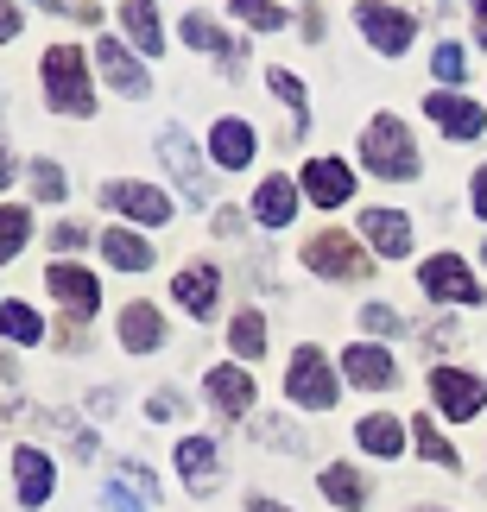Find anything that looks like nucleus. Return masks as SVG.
Returning <instances> with one entry per match:
<instances>
[{
  "mask_svg": "<svg viewBox=\"0 0 487 512\" xmlns=\"http://www.w3.org/2000/svg\"><path fill=\"white\" fill-rule=\"evenodd\" d=\"M45 102L57 108V114H95V89H89V76H83V51L76 45H57V51H45Z\"/></svg>",
  "mask_w": 487,
  "mask_h": 512,
  "instance_id": "nucleus-2",
  "label": "nucleus"
},
{
  "mask_svg": "<svg viewBox=\"0 0 487 512\" xmlns=\"http://www.w3.org/2000/svg\"><path fill=\"white\" fill-rule=\"evenodd\" d=\"M13 475H19V500H26V506H45L51 500V456L19 449V456H13Z\"/></svg>",
  "mask_w": 487,
  "mask_h": 512,
  "instance_id": "nucleus-16",
  "label": "nucleus"
},
{
  "mask_svg": "<svg viewBox=\"0 0 487 512\" xmlns=\"http://www.w3.org/2000/svg\"><path fill=\"white\" fill-rule=\"evenodd\" d=\"M45 7H57V0H45Z\"/></svg>",
  "mask_w": 487,
  "mask_h": 512,
  "instance_id": "nucleus-44",
  "label": "nucleus"
},
{
  "mask_svg": "<svg viewBox=\"0 0 487 512\" xmlns=\"http://www.w3.org/2000/svg\"><path fill=\"white\" fill-rule=\"evenodd\" d=\"M19 32V13H13V0H0V38H13Z\"/></svg>",
  "mask_w": 487,
  "mask_h": 512,
  "instance_id": "nucleus-39",
  "label": "nucleus"
},
{
  "mask_svg": "<svg viewBox=\"0 0 487 512\" xmlns=\"http://www.w3.org/2000/svg\"><path fill=\"white\" fill-rule=\"evenodd\" d=\"M361 159H367V171L374 177H418V146H412V133H405L393 114H380V121H367V133H361Z\"/></svg>",
  "mask_w": 487,
  "mask_h": 512,
  "instance_id": "nucleus-1",
  "label": "nucleus"
},
{
  "mask_svg": "<svg viewBox=\"0 0 487 512\" xmlns=\"http://www.w3.org/2000/svg\"><path fill=\"white\" fill-rule=\"evenodd\" d=\"M266 83H272V95H279V102L298 114V127H304L310 108H304V83H298V76H291V70H266Z\"/></svg>",
  "mask_w": 487,
  "mask_h": 512,
  "instance_id": "nucleus-32",
  "label": "nucleus"
},
{
  "mask_svg": "<svg viewBox=\"0 0 487 512\" xmlns=\"http://www.w3.org/2000/svg\"><path fill=\"white\" fill-rule=\"evenodd\" d=\"M475 38L487 45V0H475Z\"/></svg>",
  "mask_w": 487,
  "mask_h": 512,
  "instance_id": "nucleus-42",
  "label": "nucleus"
},
{
  "mask_svg": "<svg viewBox=\"0 0 487 512\" xmlns=\"http://www.w3.org/2000/svg\"><path fill=\"white\" fill-rule=\"evenodd\" d=\"M95 64L108 70V83L121 89V95H140V89H146V70L133 64V57H127L121 45H114V38H102V45H95Z\"/></svg>",
  "mask_w": 487,
  "mask_h": 512,
  "instance_id": "nucleus-20",
  "label": "nucleus"
},
{
  "mask_svg": "<svg viewBox=\"0 0 487 512\" xmlns=\"http://www.w3.org/2000/svg\"><path fill=\"white\" fill-rule=\"evenodd\" d=\"M405 430H412V424L374 411V418H361V449H367V456H399V449H405Z\"/></svg>",
  "mask_w": 487,
  "mask_h": 512,
  "instance_id": "nucleus-22",
  "label": "nucleus"
},
{
  "mask_svg": "<svg viewBox=\"0 0 487 512\" xmlns=\"http://www.w3.org/2000/svg\"><path fill=\"white\" fill-rule=\"evenodd\" d=\"M102 196H108L121 215H133V222H165V215H171V203H165L152 184H108Z\"/></svg>",
  "mask_w": 487,
  "mask_h": 512,
  "instance_id": "nucleus-13",
  "label": "nucleus"
},
{
  "mask_svg": "<svg viewBox=\"0 0 487 512\" xmlns=\"http://www.w3.org/2000/svg\"><path fill=\"white\" fill-rule=\"evenodd\" d=\"M348 190H355V177H348L342 159H310V165H304V196H310L317 209L348 203Z\"/></svg>",
  "mask_w": 487,
  "mask_h": 512,
  "instance_id": "nucleus-11",
  "label": "nucleus"
},
{
  "mask_svg": "<svg viewBox=\"0 0 487 512\" xmlns=\"http://www.w3.org/2000/svg\"><path fill=\"white\" fill-rule=\"evenodd\" d=\"M0 336H7V342H38L45 323H38L26 304H0Z\"/></svg>",
  "mask_w": 487,
  "mask_h": 512,
  "instance_id": "nucleus-30",
  "label": "nucleus"
},
{
  "mask_svg": "<svg viewBox=\"0 0 487 512\" xmlns=\"http://www.w3.org/2000/svg\"><path fill=\"white\" fill-rule=\"evenodd\" d=\"M102 253H108L121 272H146V266H152V241H140V234H127V228H108V234H102Z\"/></svg>",
  "mask_w": 487,
  "mask_h": 512,
  "instance_id": "nucleus-24",
  "label": "nucleus"
},
{
  "mask_svg": "<svg viewBox=\"0 0 487 512\" xmlns=\"http://www.w3.org/2000/svg\"><path fill=\"white\" fill-rule=\"evenodd\" d=\"M431 70L443 76V83H462V45H450V38H443L437 57H431Z\"/></svg>",
  "mask_w": 487,
  "mask_h": 512,
  "instance_id": "nucleus-36",
  "label": "nucleus"
},
{
  "mask_svg": "<svg viewBox=\"0 0 487 512\" xmlns=\"http://www.w3.org/2000/svg\"><path fill=\"white\" fill-rule=\"evenodd\" d=\"M26 228H32L26 209H0V260H13V253L26 247Z\"/></svg>",
  "mask_w": 487,
  "mask_h": 512,
  "instance_id": "nucleus-33",
  "label": "nucleus"
},
{
  "mask_svg": "<svg viewBox=\"0 0 487 512\" xmlns=\"http://www.w3.org/2000/svg\"><path fill=\"white\" fill-rule=\"evenodd\" d=\"M412 430H418V449H424L437 468H456V449H450V437H443L431 418H412Z\"/></svg>",
  "mask_w": 487,
  "mask_h": 512,
  "instance_id": "nucleus-31",
  "label": "nucleus"
},
{
  "mask_svg": "<svg viewBox=\"0 0 487 512\" xmlns=\"http://www.w3.org/2000/svg\"><path fill=\"white\" fill-rule=\"evenodd\" d=\"M152 506V475L127 468L121 481H108V512H146Z\"/></svg>",
  "mask_w": 487,
  "mask_h": 512,
  "instance_id": "nucleus-26",
  "label": "nucleus"
},
{
  "mask_svg": "<svg viewBox=\"0 0 487 512\" xmlns=\"http://www.w3.org/2000/svg\"><path fill=\"white\" fill-rule=\"evenodd\" d=\"M184 45H190V51H216V57H228V64L241 57V51H235V45L222 38V26H216V19H203L197 7L184 13Z\"/></svg>",
  "mask_w": 487,
  "mask_h": 512,
  "instance_id": "nucleus-25",
  "label": "nucleus"
},
{
  "mask_svg": "<svg viewBox=\"0 0 487 512\" xmlns=\"http://www.w3.org/2000/svg\"><path fill=\"white\" fill-rule=\"evenodd\" d=\"M431 399L443 418H475V411L487 405V380H475V373H456V367H437L431 373Z\"/></svg>",
  "mask_w": 487,
  "mask_h": 512,
  "instance_id": "nucleus-6",
  "label": "nucleus"
},
{
  "mask_svg": "<svg viewBox=\"0 0 487 512\" xmlns=\"http://www.w3.org/2000/svg\"><path fill=\"white\" fill-rule=\"evenodd\" d=\"M253 215H260V228H285L298 215V184L291 177H266L260 196H253Z\"/></svg>",
  "mask_w": 487,
  "mask_h": 512,
  "instance_id": "nucleus-15",
  "label": "nucleus"
},
{
  "mask_svg": "<svg viewBox=\"0 0 487 512\" xmlns=\"http://www.w3.org/2000/svg\"><path fill=\"white\" fill-rule=\"evenodd\" d=\"M342 373L355 386H367V392H386V386H393V354H386V348H348Z\"/></svg>",
  "mask_w": 487,
  "mask_h": 512,
  "instance_id": "nucleus-14",
  "label": "nucleus"
},
{
  "mask_svg": "<svg viewBox=\"0 0 487 512\" xmlns=\"http://www.w3.org/2000/svg\"><path fill=\"white\" fill-rule=\"evenodd\" d=\"M7 184H13V152L0 146V190H7Z\"/></svg>",
  "mask_w": 487,
  "mask_h": 512,
  "instance_id": "nucleus-41",
  "label": "nucleus"
},
{
  "mask_svg": "<svg viewBox=\"0 0 487 512\" xmlns=\"http://www.w3.org/2000/svg\"><path fill=\"white\" fill-rule=\"evenodd\" d=\"M418 279H424V291H431L437 304H450V298H456V304H475V298H481V285L469 279V266H462L456 253H437V260H424Z\"/></svg>",
  "mask_w": 487,
  "mask_h": 512,
  "instance_id": "nucleus-7",
  "label": "nucleus"
},
{
  "mask_svg": "<svg viewBox=\"0 0 487 512\" xmlns=\"http://www.w3.org/2000/svg\"><path fill=\"white\" fill-rule=\"evenodd\" d=\"M235 7V19H247V26H260V32H279L285 26V13L272 7V0H228Z\"/></svg>",
  "mask_w": 487,
  "mask_h": 512,
  "instance_id": "nucleus-34",
  "label": "nucleus"
},
{
  "mask_svg": "<svg viewBox=\"0 0 487 512\" xmlns=\"http://www.w3.org/2000/svg\"><path fill=\"white\" fill-rule=\"evenodd\" d=\"M247 512H285V506H279V500H253Z\"/></svg>",
  "mask_w": 487,
  "mask_h": 512,
  "instance_id": "nucleus-43",
  "label": "nucleus"
},
{
  "mask_svg": "<svg viewBox=\"0 0 487 512\" xmlns=\"http://www.w3.org/2000/svg\"><path fill=\"white\" fill-rule=\"evenodd\" d=\"M216 165H228V171H241L247 159H253V127L247 121H216Z\"/></svg>",
  "mask_w": 487,
  "mask_h": 512,
  "instance_id": "nucleus-23",
  "label": "nucleus"
},
{
  "mask_svg": "<svg viewBox=\"0 0 487 512\" xmlns=\"http://www.w3.org/2000/svg\"><path fill=\"white\" fill-rule=\"evenodd\" d=\"M83 241H89V228H76V222L57 228V247H64V253H70V247H83Z\"/></svg>",
  "mask_w": 487,
  "mask_h": 512,
  "instance_id": "nucleus-38",
  "label": "nucleus"
},
{
  "mask_svg": "<svg viewBox=\"0 0 487 512\" xmlns=\"http://www.w3.org/2000/svg\"><path fill=\"white\" fill-rule=\"evenodd\" d=\"M361 228H367V247L386 253V260H399V253H412V222L393 209H367L361 215Z\"/></svg>",
  "mask_w": 487,
  "mask_h": 512,
  "instance_id": "nucleus-12",
  "label": "nucleus"
},
{
  "mask_svg": "<svg viewBox=\"0 0 487 512\" xmlns=\"http://www.w3.org/2000/svg\"><path fill=\"white\" fill-rule=\"evenodd\" d=\"M285 392H291V405H304V411H329V405H336V373H329L323 348H298V354H291Z\"/></svg>",
  "mask_w": 487,
  "mask_h": 512,
  "instance_id": "nucleus-4",
  "label": "nucleus"
},
{
  "mask_svg": "<svg viewBox=\"0 0 487 512\" xmlns=\"http://www.w3.org/2000/svg\"><path fill=\"white\" fill-rule=\"evenodd\" d=\"M355 19H361L367 45H374V51H386V57H399V51L418 38V19H412V13H399V7H380V0H367V7H361Z\"/></svg>",
  "mask_w": 487,
  "mask_h": 512,
  "instance_id": "nucleus-5",
  "label": "nucleus"
},
{
  "mask_svg": "<svg viewBox=\"0 0 487 512\" xmlns=\"http://www.w3.org/2000/svg\"><path fill=\"white\" fill-rule=\"evenodd\" d=\"M475 215H487V165L475 171Z\"/></svg>",
  "mask_w": 487,
  "mask_h": 512,
  "instance_id": "nucleus-40",
  "label": "nucleus"
},
{
  "mask_svg": "<svg viewBox=\"0 0 487 512\" xmlns=\"http://www.w3.org/2000/svg\"><path fill=\"white\" fill-rule=\"evenodd\" d=\"M228 342H235V354H241V361H260V354H266V323L253 317V310H241V317H235V329H228Z\"/></svg>",
  "mask_w": 487,
  "mask_h": 512,
  "instance_id": "nucleus-28",
  "label": "nucleus"
},
{
  "mask_svg": "<svg viewBox=\"0 0 487 512\" xmlns=\"http://www.w3.org/2000/svg\"><path fill=\"white\" fill-rule=\"evenodd\" d=\"M121 342H127L133 354L159 348V342H165V323H159V310H152V304H127V310H121Z\"/></svg>",
  "mask_w": 487,
  "mask_h": 512,
  "instance_id": "nucleus-18",
  "label": "nucleus"
},
{
  "mask_svg": "<svg viewBox=\"0 0 487 512\" xmlns=\"http://www.w3.org/2000/svg\"><path fill=\"white\" fill-rule=\"evenodd\" d=\"M209 399H216L228 418H247V405H253V380L241 367H216L209 373Z\"/></svg>",
  "mask_w": 487,
  "mask_h": 512,
  "instance_id": "nucleus-17",
  "label": "nucleus"
},
{
  "mask_svg": "<svg viewBox=\"0 0 487 512\" xmlns=\"http://www.w3.org/2000/svg\"><path fill=\"white\" fill-rule=\"evenodd\" d=\"M32 190L45 196V203H64V190H70V184H64V171H57V165L38 159V165H32Z\"/></svg>",
  "mask_w": 487,
  "mask_h": 512,
  "instance_id": "nucleus-35",
  "label": "nucleus"
},
{
  "mask_svg": "<svg viewBox=\"0 0 487 512\" xmlns=\"http://www.w3.org/2000/svg\"><path fill=\"white\" fill-rule=\"evenodd\" d=\"M45 285H51V298L64 304L70 317H89V310L102 304V285H95V272L70 266V260H64V266H51V272H45Z\"/></svg>",
  "mask_w": 487,
  "mask_h": 512,
  "instance_id": "nucleus-9",
  "label": "nucleus"
},
{
  "mask_svg": "<svg viewBox=\"0 0 487 512\" xmlns=\"http://www.w3.org/2000/svg\"><path fill=\"white\" fill-rule=\"evenodd\" d=\"M361 329H374V336H399V317H393L386 304H367V310H361Z\"/></svg>",
  "mask_w": 487,
  "mask_h": 512,
  "instance_id": "nucleus-37",
  "label": "nucleus"
},
{
  "mask_svg": "<svg viewBox=\"0 0 487 512\" xmlns=\"http://www.w3.org/2000/svg\"><path fill=\"white\" fill-rule=\"evenodd\" d=\"M481 260H487V247H481Z\"/></svg>",
  "mask_w": 487,
  "mask_h": 512,
  "instance_id": "nucleus-45",
  "label": "nucleus"
},
{
  "mask_svg": "<svg viewBox=\"0 0 487 512\" xmlns=\"http://www.w3.org/2000/svg\"><path fill=\"white\" fill-rule=\"evenodd\" d=\"M178 468L190 475V487H216V443L184 437V443H178Z\"/></svg>",
  "mask_w": 487,
  "mask_h": 512,
  "instance_id": "nucleus-27",
  "label": "nucleus"
},
{
  "mask_svg": "<svg viewBox=\"0 0 487 512\" xmlns=\"http://www.w3.org/2000/svg\"><path fill=\"white\" fill-rule=\"evenodd\" d=\"M323 494L336 500V506H348V512H355V506L367 500V487H361V475H355V468H342V462H336V468L323 475Z\"/></svg>",
  "mask_w": 487,
  "mask_h": 512,
  "instance_id": "nucleus-29",
  "label": "nucleus"
},
{
  "mask_svg": "<svg viewBox=\"0 0 487 512\" xmlns=\"http://www.w3.org/2000/svg\"><path fill=\"white\" fill-rule=\"evenodd\" d=\"M121 26H127V38H133L146 57L165 51V32H159V13H152V0H127V7H121Z\"/></svg>",
  "mask_w": 487,
  "mask_h": 512,
  "instance_id": "nucleus-19",
  "label": "nucleus"
},
{
  "mask_svg": "<svg viewBox=\"0 0 487 512\" xmlns=\"http://www.w3.org/2000/svg\"><path fill=\"white\" fill-rule=\"evenodd\" d=\"M216 266H184L178 272V304L184 310H197V317H209V310H216Z\"/></svg>",
  "mask_w": 487,
  "mask_h": 512,
  "instance_id": "nucleus-21",
  "label": "nucleus"
},
{
  "mask_svg": "<svg viewBox=\"0 0 487 512\" xmlns=\"http://www.w3.org/2000/svg\"><path fill=\"white\" fill-rule=\"evenodd\" d=\"M304 266H310V272H323V279H348V285L367 279V253H361L355 241H348L342 228L310 234V241H304Z\"/></svg>",
  "mask_w": 487,
  "mask_h": 512,
  "instance_id": "nucleus-3",
  "label": "nucleus"
},
{
  "mask_svg": "<svg viewBox=\"0 0 487 512\" xmlns=\"http://www.w3.org/2000/svg\"><path fill=\"white\" fill-rule=\"evenodd\" d=\"M424 114H431V121L450 133V140H475V133L487 127V114H481L475 102H462V95H450V89H437L431 102H424Z\"/></svg>",
  "mask_w": 487,
  "mask_h": 512,
  "instance_id": "nucleus-10",
  "label": "nucleus"
},
{
  "mask_svg": "<svg viewBox=\"0 0 487 512\" xmlns=\"http://www.w3.org/2000/svg\"><path fill=\"white\" fill-rule=\"evenodd\" d=\"M159 159L171 165V177H178V190L190 196V203H203V196H209V177H203V159L190 152V140H184L178 127H165V133H159Z\"/></svg>",
  "mask_w": 487,
  "mask_h": 512,
  "instance_id": "nucleus-8",
  "label": "nucleus"
}]
</instances>
